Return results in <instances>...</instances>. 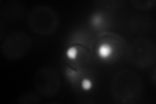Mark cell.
Instances as JSON below:
<instances>
[{
    "instance_id": "cell-5",
    "label": "cell",
    "mask_w": 156,
    "mask_h": 104,
    "mask_svg": "<svg viewBox=\"0 0 156 104\" xmlns=\"http://www.w3.org/2000/svg\"><path fill=\"white\" fill-rule=\"evenodd\" d=\"M32 40L27 33L16 31L8 34L1 44L3 56L9 60H18L27 56L32 48Z\"/></svg>"
},
{
    "instance_id": "cell-9",
    "label": "cell",
    "mask_w": 156,
    "mask_h": 104,
    "mask_svg": "<svg viewBox=\"0 0 156 104\" xmlns=\"http://www.w3.org/2000/svg\"><path fill=\"white\" fill-rule=\"evenodd\" d=\"M98 6H100L106 9H119L123 4L122 1H117V0H108V1H97L95 2Z\"/></svg>"
},
{
    "instance_id": "cell-2",
    "label": "cell",
    "mask_w": 156,
    "mask_h": 104,
    "mask_svg": "<svg viewBox=\"0 0 156 104\" xmlns=\"http://www.w3.org/2000/svg\"><path fill=\"white\" fill-rule=\"evenodd\" d=\"M27 22L29 27L37 34L49 36L54 33L58 26V17L52 8L40 5L34 8L29 13Z\"/></svg>"
},
{
    "instance_id": "cell-3",
    "label": "cell",
    "mask_w": 156,
    "mask_h": 104,
    "mask_svg": "<svg viewBox=\"0 0 156 104\" xmlns=\"http://www.w3.org/2000/svg\"><path fill=\"white\" fill-rule=\"evenodd\" d=\"M127 57L136 67L148 68L156 61L155 44L148 38H136L129 44L127 49Z\"/></svg>"
},
{
    "instance_id": "cell-7",
    "label": "cell",
    "mask_w": 156,
    "mask_h": 104,
    "mask_svg": "<svg viewBox=\"0 0 156 104\" xmlns=\"http://www.w3.org/2000/svg\"><path fill=\"white\" fill-rule=\"evenodd\" d=\"M40 95L37 92H26L18 97L16 103L22 104H36L41 102Z\"/></svg>"
},
{
    "instance_id": "cell-8",
    "label": "cell",
    "mask_w": 156,
    "mask_h": 104,
    "mask_svg": "<svg viewBox=\"0 0 156 104\" xmlns=\"http://www.w3.org/2000/svg\"><path fill=\"white\" fill-rule=\"evenodd\" d=\"M131 5L140 11H147L152 9L155 5V0H133L130 2Z\"/></svg>"
},
{
    "instance_id": "cell-4",
    "label": "cell",
    "mask_w": 156,
    "mask_h": 104,
    "mask_svg": "<svg viewBox=\"0 0 156 104\" xmlns=\"http://www.w3.org/2000/svg\"><path fill=\"white\" fill-rule=\"evenodd\" d=\"M33 83L38 95L44 98H50L59 92L61 78L55 68L44 66L38 68L34 74Z\"/></svg>"
},
{
    "instance_id": "cell-1",
    "label": "cell",
    "mask_w": 156,
    "mask_h": 104,
    "mask_svg": "<svg viewBox=\"0 0 156 104\" xmlns=\"http://www.w3.org/2000/svg\"><path fill=\"white\" fill-rule=\"evenodd\" d=\"M140 77L134 71L124 69L112 77L111 93L113 100L119 104H133L139 102L142 94Z\"/></svg>"
},
{
    "instance_id": "cell-6",
    "label": "cell",
    "mask_w": 156,
    "mask_h": 104,
    "mask_svg": "<svg viewBox=\"0 0 156 104\" xmlns=\"http://www.w3.org/2000/svg\"><path fill=\"white\" fill-rule=\"evenodd\" d=\"M153 21L147 15L137 14L131 18L129 21L130 29L136 33H146L152 29Z\"/></svg>"
}]
</instances>
